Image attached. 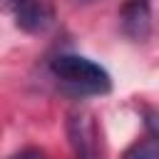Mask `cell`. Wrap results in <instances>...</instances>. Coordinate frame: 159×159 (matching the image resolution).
<instances>
[{"label":"cell","instance_id":"1","mask_svg":"<svg viewBox=\"0 0 159 159\" xmlns=\"http://www.w3.org/2000/svg\"><path fill=\"white\" fill-rule=\"evenodd\" d=\"M50 72L62 87H67L75 94L99 97L112 89L109 72L94 60L82 57V55H57L50 62Z\"/></svg>","mask_w":159,"mask_h":159},{"label":"cell","instance_id":"2","mask_svg":"<svg viewBox=\"0 0 159 159\" xmlns=\"http://www.w3.org/2000/svg\"><path fill=\"white\" fill-rule=\"evenodd\" d=\"M0 5L12 15L15 25L30 35L45 32L55 20L52 5L47 0H0Z\"/></svg>","mask_w":159,"mask_h":159},{"label":"cell","instance_id":"3","mask_svg":"<svg viewBox=\"0 0 159 159\" xmlns=\"http://www.w3.org/2000/svg\"><path fill=\"white\" fill-rule=\"evenodd\" d=\"M70 142L75 159H104L102 137L89 114H75L70 119Z\"/></svg>","mask_w":159,"mask_h":159},{"label":"cell","instance_id":"4","mask_svg":"<svg viewBox=\"0 0 159 159\" xmlns=\"http://www.w3.org/2000/svg\"><path fill=\"white\" fill-rule=\"evenodd\" d=\"M122 30L134 42H144L152 35V7L149 0H127L119 12Z\"/></svg>","mask_w":159,"mask_h":159},{"label":"cell","instance_id":"5","mask_svg":"<svg viewBox=\"0 0 159 159\" xmlns=\"http://www.w3.org/2000/svg\"><path fill=\"white\" fill-rule=\"evenodd\" d=\"M124 159H157V132H154V122L149 124V134L132 144L127 152H124Z\"/></svg>","mask_w":159,"mask_h":159},{"label":"cell","instance_id":"6","mask_svg":"<svg viewBox=\"0 0 159 159\" xmlns=\"http://www.w3.org/2000/svg\"><path fill=\"white\" fill-rule=\"evenodd\" d=\"M7 159H50V157H47L42 149H37V147H25V149L10 154Z\"/></svg>","mask_w":159,"mask_h":159},{"label":"cell","instance_id":"7","mask_svg":"<svg viewBox=\"0 0 159 159\" xmlns=\"http://www.w3.org/2000/svg\"><path fill=\"white\" fill-rule=\"evenodd\" d=\"M82 2H89V0H82Z\"/></svg>","mask_w":159,"mask_h":159}]
</instances>
